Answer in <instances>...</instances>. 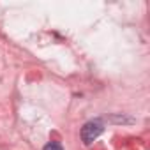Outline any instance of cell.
I'll use <instances>...</instances> for the list:
<instances>
[{
  "label": "cell",
  "instance_id": "6da1fadb",
  "mask_svg": "<svg viewBox=\"0 0 150 150\" xmlns=\"http://www.w3.org/2000/svg\"><path fill=\"white\" fill-rule=\"evenodd\" d=\"M104 131V124H103V120H90V122H87L83 127H81V139H83V143L85 145H90L92 141H96L99 136H101V132Z\"/></svg>",
  "mask_w": 150,
  "mask_h": 150
},
{
  "label": "cell",
  "instance_id": "7a4b0ae2",
  "mask_svg": "<svg viewBox=\"0 0 150 150\" xmlns=\"http://www.w3.org/2000/svg\"><path fill=\"white\" fill-rule=\"evenodd\" d=\"M42 150H64V148H62V145H60V143H55V141H51V143H48V145H46Z\"/></svg>",
  "mask_w": 150,
  "mask_h": 150
}]
</instances>
